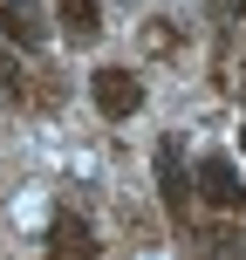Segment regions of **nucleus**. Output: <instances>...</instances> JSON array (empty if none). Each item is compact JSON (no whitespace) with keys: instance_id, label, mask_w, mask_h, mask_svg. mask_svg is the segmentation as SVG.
<instances>
[{"instance_id":"obj_6","label":"nucleus","mask_w":246,"mask_h":260,"mask_svg":"<svg viewBox=\"0 0 246 260\" xmlns=\"http://www.w3.org/2000/svg\"><path fill=\"white\" fill-rule=\"evenodd\" d=\"M192 260H246V226H205V233H192Z\"/></svg>"},{"instance_id":"obj_2","label":"nucleus","mask_w":246,"mask_h":260,"mask_svg":"<svg viewBox=\"0 0 246 260\" xmlns=\"http://www.w3.org/2000/svg\"><path fill=\"white\" fill-rule=\"evenodd\" d=\"M89 96H96L103 117H137V110H144V82L130 76V69H96V76H89Z\"/></svg>"},{"instance_id":"obj_5","label":"nucleus","mask_w":246,"mask_h":260,"mask_svg":"<svg viewBox=\"0 0 246 260\" xmlns=\"http://www.w3.org/2000/svg\"><path fill=\"white\" fill-rule=\"evenodd\" d=\"M48 260H96V233H89V219L62 212V219L48 226Z\"/></svg>"},{"instance_id":"obj_4","label":"nucleus","mask_w":246,"mask_h":260,"mask_svg":"<svg viewBox=\"0 0 246 260\" xmlns=\"http://www.w3.org/2000/svg\"><path fill=\"white\" fill-rule=\"evenodd\" d=\"M157 199H164L171 212H185V199H192V178H185V151H178V137L157 144Z\"/></svg>"},{"instance_id":"obj_10","label":"nucleus","mask_w":246,"mask_h":260,"mask_svg":"<svg viewBox=\"0 0 246 260\" xmlns=\"http://www.w3.org/2000/svg\"><path fill=\"white\" fill-rule=\"evenodd\" d=\"M239 7H246V0H239Z\"/></svg>"},{"instance_id":"obj_7","label":"nucleus","mask_w":246,"mask_h":260,"mask_svg":"<svg viewBox=\"0 0 246 260\" xmlns=\"http://www.w3.org/2000/svg\"><path fill=\"white\" fill-rule=\"evenodd\" d=\"M62 35L76 41V48H89V41L103 35V0H62Z\"/></svg>"},{"instance_id":"obj_3","label":"nucleus","mask_w":246,"mask_h":260,"mask_svg":"<svg viewBox=\"0 0 246 260\" xmlns=\"http://www.w3.org/2000/svg\"><path fill=\"white\" fill-rule=\"evenodd\" d=\"M0 35L14 48H41L48 41V7L41 0H0Z\"/></svg>"},{"instance_id":"obj_8","label":"nucleus","mask_w":246,"mask_h":260,"mask_svg":"<svg viewBox=\"0 0 246 260\" xmlns=\"http://www.w3.org/2000/svg\"><path fill=\"white\" fill-rule=\"evenodd\" d=\"M239 96H246V62H239Z\"/></svg>"},{"instance_id":"obj_1","label":"nucleus","mask_w":246,"mask_h":260,"mask_svg":"<svg viewBox=\"0 0 246 260\" xmlns=\"http://www.w3.org/2000/svg\"><path fill=\"white\" fill-rule=\"evenodd\" d=\"M192 185H198V192H205V199H212V206H219V212H239V206H246V185H239V165H233V157H226V151H205V157H198Z\"/></svg>"},{"instance_id":"obj_9","label":"nucleus","mask_w":246,"mask_h":260,"mask_svg":"<svg viewBox=\"0 0 246 260\" xmlns=\"http://www.w3.org/2000/svg\"><path fill=\"white\" fill-rule=\"evenodd\" d=\"M239 151H246V137H239Z\"/></svg>"}]
</instances>
